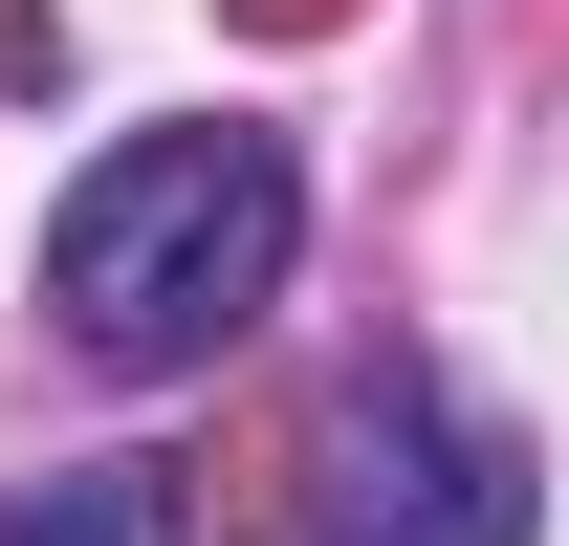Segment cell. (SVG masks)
Returning <instances> with one entry per match:
<instances>
[{
    "label": "cell",
    "instance_id": "1",
    "mask_svg": "<svg viewBox=\"0 0 569 546\" xmlns=\"http://www.w3.org/2000/svg\"><path fill=\"white\" fill-rule=\"evenodd\" d=\"M284 263H307V153L241 132V110L110 132L67 198H44V306H67V350L110 372V394L219 372V350L284 306Z\"/></svg>",
    "mask_w": 569,
    "mask_h": 546
},
{
    "label": "cell",
    "instance_id": "2",
    "mask_svg": "<svg viewBox=\"0 0 569 546\" xmlns=\"http://www.w3.org/2000/svg\"><path fill=\"white\" fill-rule=\"evenodd\" d=\"M307 546H548V459L438 350H372L307 437Z\"/></svg>",
    "mask_w": 569,
    "mask_h": 546
},
{
    "label": "cell",
    "instance_id": "3",
    "mask_svg": "<svg viewBox=\"0 0 569 546\" xmlns=\"http://www.w3.org/2000/svg\"><path fill=\"white\" fill-rule=\"evenodd\" d=\"M0 546H198V525L153 459H44V481H0Z\"/></svg>",
    "mask_w": 569,
    "mask_h": 546
}]
</instances>
